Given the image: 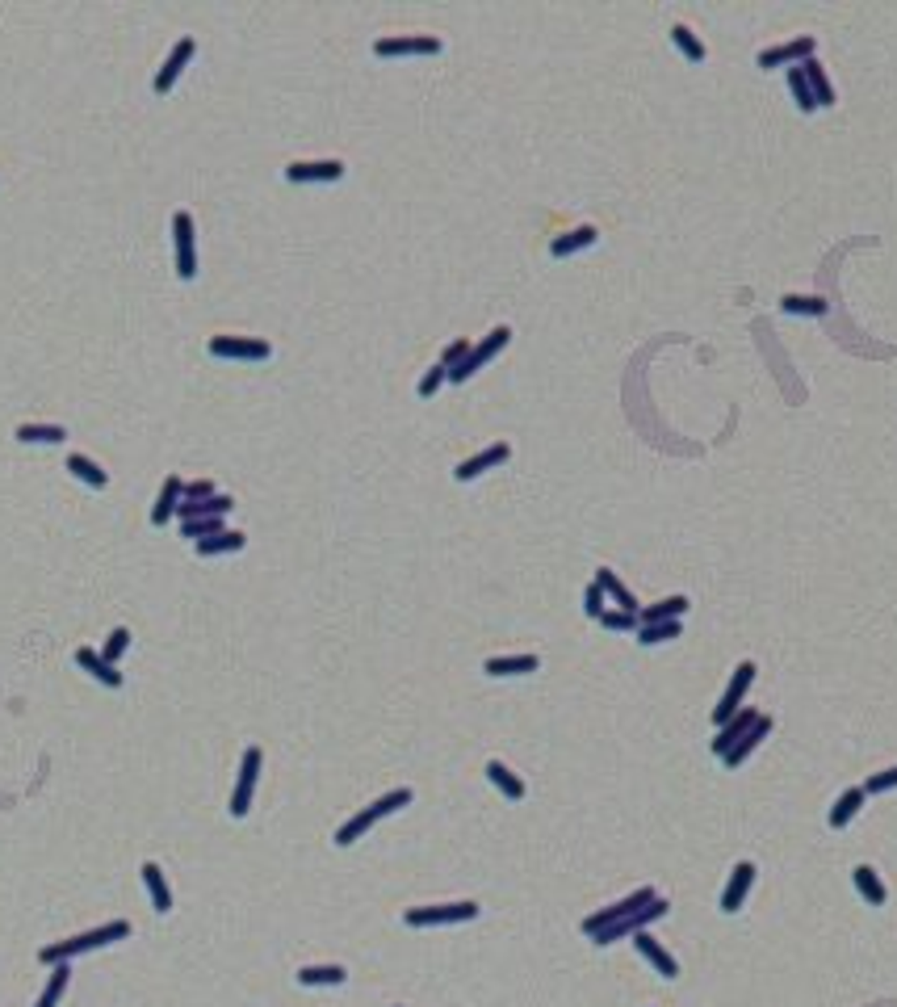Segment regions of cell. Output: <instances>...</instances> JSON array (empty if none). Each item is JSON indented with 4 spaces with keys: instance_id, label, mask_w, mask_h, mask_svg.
<instances>
[{
    "instance_id": "cell-7",
    "label": "cell",
    "mask_w": 897,
    "mask_h": 1007,
    "mask_svg": "<svg viewBox=\"0 0 897 1007\" xmlns=\"http://www.w3.org/2000/svg\"><path fill=\"white\" fill-rule=\"evenodd\" d=\"M813 55H818V38H813V34H797V38H788V43L764 46V51H759V67H797Z\"/></svg>"
},
{
    "instance_id": "cell-5",
    "label": "cell",
    "mask_w": 897,
    "mask_h": 1007,
    "mask_svg": "<svg viewBox=\"0 0 897 1007\" xmlns=\"http://www.w3.org/2000/svg\"><path fill=\"white\" fill-rule=\"evenodd\" d=\"M261 764L264 755L261 747H248L240 760V777H235V789H231V819H243V814L252 811V793H256V777H261Z\"/></svg>"
},
{
    "instance_id": "cell-13",
    "label": "cell",
    "mask_w": 897,
    "mask_h": 1007,
    "mask_svg": "<svg viewBox=\"0 0 897 1007\" xmlns=\"http://www.w3.org/2000/svg\"><path fill=\"white\" fill-rule=\"evenodd\" d=\"M344 176V160H294L285 165V181L294 185H328Z\"/></svg>"
},
{
    "instance_id": "cell-47",
    "label": "cell",
    "mask_w": 897,
    "mask_h": 1007,
    "mask_svg": "<svg viewBox=\"0 0 897 1007\" xmlns=\"http://www.w3.org/2000/svg\"><path fill=\"white\" fill-rule=\"evenodd\" d=\"M210 495H219V492H214V483H210V479H197V483H185V504H197V500H210Z\"/></svg>"
},
{
    "instance_id": "cell-38",
    "label": "cell",
    "mask_w": 897,
    "mask_h": 1007,
    "mask_svg": "<svg viewBox=\"0 0 897 1007\" xmlns=\"http://www.w3.org/2000/svg\"><path fill=\"white\" fill-rule=\"evenodd\" d=\"M684 634V622H655V625H637V643L655 646V643H671Z\"/></svg>"
},
{
    "instance_id": "cell-12",
    "label": "cell",
    "mask_w": 897,
    "mask_h": 1007,
    "mask_svg": "<svg viewBox=\"0 0 897 1007\" xmlns=\"http://www.w3.org/2000/svg\"><path fill=\"white\" fill-rule=\"evenodd\" d=\"M172 235H176V274L189 282L197 274V240H193V214L189 210L172 214Z\"/></svg>"
},
{
    "instance_id": "cell-37",
    "label": "cell",
    "mask_w": 897,
    "mask_h": 1007,
    "mask_svg": "<svg viewBox=\"0 0 897 1007\" xmlns=\"http://www.w3.org/2000/svg\"><path fill=\"white\" fill-rule=\"evenodd\" d=\"M17 441H25V445H34V441L59 445V441H67V428L64 424H17Z\"/></svg>"
},
{
    "instance_id": "cell-19",
    "label": "cell",
    "mask_w": 897,
    "mask_h": 1007,
    "mask_svg": "<svg viewBox=\"0 0 897 1007\" xmlns=\"http://www.w3.org/2000/svg\"><path fill=\"white\" fill-rule=\"evenodd\" d=\"M868 802V793H864V785H852V789H843L839 798H834V806H831V814H826V823H831L834 832H843L847 823L860 814V806Z\"/></svg>"
},
{
    "instance_id": "cell-45",
    "label": "cell",
    "mask_w": 897,
    "mask_h": 1007,
    "mask_svg": "<svg viewBox=\"0 0 897 1007\" xmlns=\"http://www.w3.org/2000/svg\"><path fill=\"white\" fill-rule=\"evenodd\" d=\"M583 613L596 617V622H600V613H604V588H600L596 580H591L587 592H583Z\"/></svg>"
},
{
    "instance_id": "cell-16",
    "label": "cell",
    "mask_w": 897,
    "mask_h": 1007,
    "mask_svg": "<svg viewBox=\"0 0 897 1007\" xmlns=\"http://www.w3.org/2000/svg\"><path fill=\"white\" fill-rule=\"evenodd\" d=\"M751 886H755V865H751V861H738V865H734V873H730V882H725V890H722V911H725V915L743 911Z\"/></svg>"
},
{
    "instance_id": "cell-29",
    "label": "cell",
    "mask_w": 897,
    "mask_h": 1007,
    "mask_svg": "<svg viewBox=\"0 0 897 1007\" xmlns=\"http://www.w3.org/2000/svg\"><path fill=\"white\" fill-rule=\"evenodd\" d=\"M596 583L604 588V596H613V601H616V609H625V613H642V604H637V596H634L629 588H625L621 580H616V571L600 567V571H596Z\"/></svg>"
},
{
    "instance_id": "cell-26",
    "label": "cell",
    "mask_w": 897,
    "mask_h": 1007,
    "mask_svg": "<svg viewBox=\"0 0 897 1007\" xmlns=\"http://www.w3.org/2000/svg\"><path fill=\"white\" fill-rule=\"evenodd\" d=\"M852 882H855V890L864 894L868 907H885L889 890H885V882H881V873H876L872 865H855V869H852Z\"/></svg>"
},
{
    "instance_id": "cell-2",
    "label": "cell",
    "mask_w": 897,
    "mask_h": 1007,
    "mask_svg": "<svg viewBox=\"0 0 897 1007\" xmlns=\"http://www.w3.org/2000/svg\"><path fill=\"white\" fill-rule=\"evenodd\" d=\"M411 798H416V793H411L407 785H403V789H390V793H382L378 802H370L365 811H357L349 823H344V827H340V832H336V843H340V848L357 843V840H361V835L373 827V823H382L386 814H394V811H403V806H411Z\"/></svg>"
},
{
    "instance_id": "cell-25",
    "label": "cell",
    "mask_w": 897,
    "mask_h": 1007,
    "mask_svg": "<svg viewBox=\"0 0 897 1007\" xmlns=\"http://www.w3.org/2000/svg\"><path fill=\"white\" fill-rule=\"evenodd\" d=\"M692 609L688 596H667V601L658 604H646L642 613H637V625H655V622H679V617Z\"/></svg>"
},
{
    "instance_id": "cell-18",
    "label": "cell",
    "mask_w": 897,
    "mask_h": 1007,
    "mask_svg": "<svg viewBox=\"0 0 897 1007\" xmlns=\"http://www.w3.org/2000/svg\"><path fill=\"white\" fill-rule=\"evenodd\" d=\"M181 500H185V479H181V474H168L164 487H160V500H155V508H152V525L164 529L168 516H176Z\"/></svg>"
},
{
    "instance_id": "cell-6",
    "label": "cell",
    "mask_w": 897,
    "mask_h": 1007,
    "mask_svg": "<svg viewBox=\"0 0 897 1007\" xmlns=\"http://www.w3.org/2000/svg\"><path fill=\"white\" fill-rule=\"evenodd\" d=\"M667 898H655L650 907H642V911H634V915H625V920H616V923H608V928H600L591 941L596 944H616V941H625V936H637V932H646V923H655V920H663L667 915Z\"/></svg>"
},
{
    "instance_id": "cell-34",
    "label": "cell",
    "mask_w": 897,
    "mask_h": 1007,
    "mask_svg": "<svg viewBox=\"0 0 897 1007\" xmlns=\"http://www.w3.org/2000/svg\"><path fill=\"white\" fill-rule=\"evenodd\" d=\"M344 978H349L344 965H302V970H298V982L302 986H340Z\"/></svg>"
},
{
    "instance_id": "cell-46",
    "label": "cell",
    "mask_w": 897,
    "mask_h": 1007,
    "mask_svg": "<svg viewBox=\"0 0 897 1007\" xmlns=\"http://www.w3.org/2000/svg\"><path fill=\"white\" fill-rule=\"evenodd\" d=\"M889 789H897V768H885V773H872V777L864 781V793H889Z\"/></svg>"
},
{
    "instance_id": "cell-17",
    "label": "cell",
    "mask_w": 897,
    "mask_h": 1007,
    "mask_svg": "<svg viewBox=\"0 0 897 1007\" xmlns=\"http://www.w3.org/2000/svg\"><path fill=\"white\" fill-rule=\"evenodd\" d=\"M755 723H759V710H755V705H746V710H738V713H734V718H730L725 726H717V739H713V755H725V752H730V747L738 743V739H743V734L751 731Z\"/></svg>"
},
{
    "instance_id": "cell-10",
    "label": "cell",
    "mask_w": 897,
    "mask_h": 1007,
    "mask_svg": "<svg viewBox=\"0 0 897 1007\" xmlns=\"http://www.w3.org/2000/svg\"><path fill=\"white\" fill-rule=\"evenodd\" d=\"M751 680H755V663H751V659H743V663L734 668L730 684H725L722 701H717V710H713V723H717V726H725V723L734 718V713L743 710V697H746V689H751Z\"/></svg>"
},
{
    "instance_id": "cell-24",
    "label": "cell",
    "mask_w": 897,
    "mask_h": 1007,
    "mask_svg": "<svg viewBox=\"0 0 897 1007\" xmlns=\"http://www.w3.org/2000/svg\"><path fill=\"white\" fill-rule=\"evenodd\" d=\"M801 72H805V80H810V93H813V101H818V110H831V105H834V85H831V76H826L822 59L818 55L805 59V64H801Z\"/></svg>"
},
{
    "instance_id": "cell-4",
    "label": "cell",
    "mask_w": 897,
    "mask_h": 1007,
    "mask_svg": "<svg viewBox=\"0 0 897 1007\" xmlns=\"http://www.w3.org/2000/svg\"><path fill=\"white\" fill-rule=\"evenodd\" d=\"M508 340H512V328H508V324H499V328H491L487 332V336L478 340V344H470V353H466V357H461V365H453V370H448V383H466V378H470V374H478L482 365L491 362L495 353L504 349Z\"/></svg>"
},
{
    "instance_id": "cell-44",
    "label": "cell",
    "mask_w": 897,
    "mask_h": 1007,
    "mask_svg": "<svg viewBox=\"0 0 897 1007\" xmlns=\"http://www.w3.org/2000/svg\"><path fill=\"white\" fill-rule=\"evenodd\" d=\"M466 353H470V340H466V336L448 340L445 349H440V365H445V370H453V365H461V357H466Z\"/></svg>"
},
{
    "instance_id": "cell-22",
    "label": "cell",
    "mask_w": 897,
    "mask_h": 1007,
    "mask_svg": "<svg viewBox=\"0 0 897 1007\" xmlns=\"http://www.w3.org/2000/svg\"><path fill=\"white\" fill-rule=\"evenodd\" d=\"M767 731H772V718H767V713H759V723L751 726V731H746L743 739H738V743H734L730 752L722 755V760H725V768H738V764H743L746 755H751V752H755V747L767 739Z\"/></svg>"
},
{
    "instance_id": "cell-3",
    "label": "cell",
    "mask_w": 897,
    "mask_h": 1007,
    "mask_svg": "<svg viewBox=\"0 0 897 1007\" xmlns=\"http://www.w3.org/2000/svg\"><path fill=\"white\" fill-rule=\"evenodd\" d=\"M478 902L470 898H461V902H440V907H411L403 915L407 928H448V923H466V920H478Z\"/></svg>"
},
{
    "instance_id": "cell-11",
    "label": "cell",
    "mask_w": 897,
    "mask_h": 1007,
    "mask_svg": "<svg viewBox=\"0 0 897 1007\" xmlns=\"http://www.w3.org/2000/svg\"><path fill=\"white\" fill-rule=\"evenodd\" d=\"M210 353L240 357V362H264V357H273V344L261 336H210Z\"/></svg>"
},
{
    "instance_id": "cell-43",
    "label": "cell",
    "mask_w": 897,
    "mask_h": 1007,
    "mask_svg": "<svg viewBox=\"0 0 897 1007\" xmlns=\"http://www.w3.org/2000/svg\"><path fill=\"white\" fill-rule=\"evenodd\" d=\"M126 646H131V630H126V625H118V630H113V634L105 638V646H101V655L110 659V663H118Z\"/></svg>"
},
{
    "instance_id": "cell-21",
    "label": "cell",
    "mask_w": 897,
    "mask_h": 1007,
    "mask_svg": "<svg viewBox=\"0 0 897 1007\" xmlns=\"http://www.w3.org/2000/svg\"><path fill=\"white\" fill-rule=\"evenodd\" d=\"M596 240H600V231L591 227V223H583V227H570V231H562V235H554L549 252H554V256H575V252L591 248Z\"/></svg>"
},
{
    "instance_id": "cell-23",
    "label": "cell",
    "mask_w": 897,
    "mask_h": 1007,
    "mask_svg": "<svg viewBox=\"0 0 897 1007\" xmlns=\"http://www.w3.org/2000/svg\"><path fill=\"white\" fill-rule=\"evenodd\" d=\"M76 663L88 672V676H97L101 684H105V689H122V672L113 668V663H110L105 655H97V651H88V646H80V651H76Z\"/></svg>"
},
{
    "instance_id": "cell-14",
    "label": "cell",
    "mask_w": 897,
    "mask_h": 1007,
    "mask_svg": "<svg viewBox=\"0 0 897 1007\" xmlns=\"http://www.w3.org/2000/svg\"><path fill=\"white\" fill-rule=\"evenodd\" d=\"M508 458H512V445H508V441H495V445L478 449L474 458L458 462V471H453V479H458V483H470V479H478V474H487L491 466H504Z\"/></svg>"
},
{
    "instance_id": "cell-42",
    "label": "cell",
    "mask_w": 897,
    "mask_h": 1007,
    "mask_svg": "<svg viewBox=\"0 0 897 1007\" xmlns=\"http://www.w3.org/2000/svg\"><path fill=\"white\" fill-rule=\"evenodd\" d=\"M445 383H448V370L437 362L432 370H424V378H419V386H416V391H419V399H432V394H437Z\"/></svg>"
},
{
    "instance_id": "cell-1",
    "label": "cell",
    "mask_w": 897,
    "mask_h": 1007,
    "mask_svg": "<svg viewBox=\"0 0 897 1007\" xmlns=\"http://www.w3.org/2000/svg\"><path fill=\"white\" fill-rule=\"evenodd\" d=\"M126 936H131V923H126V920L101 923V928H93V932H80V936H72V941L46 944V949L38 952V962H43V965H59V962H72V957H76V952H93V949H101V944L126 941Z\"/></svg>"
},
{
    "instance_id": "cell-40",
    "label": "cell",
    "mask_w": 897,
    "mask_h": 1007,
    "mask_svg": "<svg viewBox=\"0 0 897 1007\" xmlns=\"http://www.w3.org/2000/svg\"><path fill=\"white\" fill-rule=\"evenodd\" d=\"M222 516H197V521H181V537H193V542H206V537L222 533Z\"/></svg>"
},
{
    "instance_id": "cell-39",
    "label": "cell",
    "mask_w": 897,
    "mask_h": 1007,
    "mask_svg": "<svg viewBox=\"0 0 897 1007\" xmlns=\"http://www.w3.org/2000/svg\"><path fill=\"white\" fill-rule=\"evenodd\" d=\"M67 978H72V965H67V962L51 965V982H46V991H43V999H38V1007H55L59 999H64V991H67Z\"/></svg>"
},
{
    "instance_id": "cell-15",
    "label": "cell",
    "mask_w": 897,
    "mask_h": 1007,
    "mask_svg": "<svg viewBox=\"0 0 897 1007\" xmlns=\"http://www.w3.org/2000/svg\"><path fill=\"white\" fill-rule=\"evenodd\" d=\"M197 55V38L193 34H185V38H176V46L172 51H168V59H164V67H160V72H155V93H160V97H164L168 88L176 85V76H181V72H185V64L189 59Z\"/></svg>"
},
{
    "instance_id": "cell-31",
    "label": "cell",
    "mask_w": 897,
    "mask_h": 1007,
    "mask_svg": "<svg viewBox=\"0 0 897 1007\" xmlns=\"http://www.w3.org/2000/svg\"><path fill=\"white\" fill-rule=\"evenodd\" d=\"M487 777H491V785L499 789L508 802H520V798H525V781L516 777V773L504 764V760H491V764H487Z\"/></svg>"
},
{
    "instance_id": "cell-33",
    "label": "cell",
    "mask_w": 897,
    "mask_h": 1007,
    "mask_svg": "<svg viewBox=\"0 0 897 1007\" xmlns=\"http://www.w3.org/2000/svg\"><path fill=\"white\" fill-rule=\"evenodd\" d=\"M143 882H147V890H152L155 911H160V915H168V907H172V890H168V882H164V873H160V865H155V861H147V865H143Z\"/></svg>"
},
{
    "instance_id": "cell-28",
    "label": "cell",
    "mask_w": 897,
    "mask_h": 1007,
    "mask_svg": "<svg viewBox=\"0 0 897 1007\" xmlns=\"http://www.w3.org/2000/svg\"><path fill=\"white\" fill-rule=\"evenodd\" d=\"M671 43H675V46H679V55L692 59V64H705V59H709V46L701 43V34L692 30L688 22H675V25H671Z\"/></svg>"
},
{
    "instance_id": "cell-30",
    "label": "cell",
    "mask_w": 897,
    "mask_h": 1007,
    "mask_svg": "<svg viewBox=\"0 0 897 1007\" xmlns=\"http://www.w3.org/2000/svg\"><path fill=\"white\" fill-rule=\"evenodd\" d=\"M243 546H248V537H243L240 529H222V533L206 537V542H193V550L202 554V559H214V554H231V550H243Z\"/></svg>"
},
{
    "instance_id": "cell-20",
    "label": "cell",
    "mask_w": 897,
    "mask_h": 1007,
    "mask_svg": "<svg viewBox=\"0 0 897 1007\" xmlns=\"http://www.w3.org/2000/svg\"><path fill=\"white\" fill-rule=\"evenodd\" d=\"M634 944H637V952H642L646 962L655 965V970H658L663 978H679V962L671 957L667 949H663V944L655 941V936H650V932H637V936H634Z\"/></svg>"
},
{
    "instance_id": "cell-35",
    "label": "cell",
    "mask_w": 897,
    "mask_h": 1007,
    "mask_svg": "<svg viewBox=\"0 0 897 1007\" xmlns=\"http://www.w3.org/2000/svg\"><path fill=\"white\" fill-rule=\"evenodd\" d=\"M67 471L76 474L80 483H88V487H105V483H110V474L101 471V466L88 458V454H67Z\"/></svg>"
},
{
    "instance_id": "cell-41",
    "label": "cell",
    "mask_w": 897,
    "mask_h": 1007,
    "mask_svg": "<svg viewBox=\"0 0 897 1007\" xmlns=\"http://www.w3.org/2000/svg\"><path fill=\"white\" fill-rule=\"evenodd\" d=\"M600 625L613 630V634H637V613H625V609H604Z\"/></svg>"
},
{
    "instance_id": "cell-27",
    "label": "cell",
    "mask_w": 897,
    "mask_h": 1007,
    "mask_svg": "<svg viewBox=\"0 0 897 1007\" xmlns=\"http://www.w3.org/2000/svg\"><path fill=\"white\" fill-rule=\"evenodd\" d=\"M537 668H541L537 655H495L482 663L487 676H525V672H537Z\"/></svg>"
},
{
    "instance_id": "cell-32",
    "label": "cell",
    "mask_w": 897,
    "mask_h": 1007,
    "mask_svg": "<svg viewBox=\"0 0 897 1007\" xmlns=\"http://www.w3.org/2000/svg\"><path fill=\"white\" fill-rule=\"evenodd\" d=\"M780 311L784 315H813V319H822V315H831V303L822 294H784L780 298Z\"/></svg>"
},
{
    "instance_id": "cell-9",
    "label": "cell",
    "mask_w": 897,
    "mask_h": 1007,
    "mask_svg": "<svg viewBox=\"0 0 897 1007\" xmlns=\"http://www.w3.org/2000/svg\"><path fill=\"white\" fill-rule=\"evenodd\" d=\"M655 890L650 886H642V890H634L629 898H621V902H613V907H604V911H596V915H587V920L579 923L587 936H596L600 928H608V923H616V920H625V915H634V911H642V907H650L655 902Z\"/></svg>"
},
{
    "instance_id": "cell-36",
    "label": "cell",
    "mask_w": 897,
    "mask_h": 1007,
    "mask_svg": "<svg viewBox=\"0 0 897 1007\" xmlns=\"http://www.w3.org/2000/svg\"><path fill=\"white\" fill-rule=\"evenodd\" d=\"M784 80H788V93H793V101H797V110H801V114H813V110H818V101H813L810 80H805L801 64H797V67H788V72H784Z\"/></svg>"
},
{
    "instance_id": "cell-8",
    "label": "cell",
    "mask_w": 897,
    "mask_h": 1007,
    "mask_svg": "<svg viewBox=\"0 0 897 1007\" xmlns=\"http://www.w3.org/2000/svg\"><path fill=\"white\" fill-rule=\"evenodd\" d=\"M440 38L437 34H386V38H378L373 43V55H382V59H390V55H440Z\"/></svg>"
}]
</instances>
